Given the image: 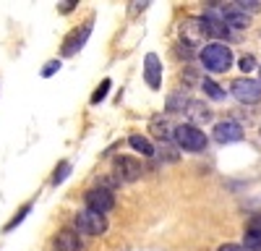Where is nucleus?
<instances>
[{
  "label": "nucleus",
  "instance_id": "nucleus-15",
  "mask_svg": "<svg viewBox=\"0 0 261 251\" xmlns=\"http://www.w3.org/2000/svg\"><path fill=\"white\" fill-rule=\"evenodd\" d=\"M128 144H130V149L139 152L141 157H151L154 155V146H151V141L141 134H134V136H128Z\"/></svg>",
  "mask_w": 261,
  "mask_h": 251
},
{
  "label": "nucleus",
  "instance_id": "nucleus-10",
  "mask_svg": "<svg viewBox=\"0 0 261 251\" xmlns=\"http://www.w3.org/2000/svg\"><path fill=\"white\" fill-rule=\"evenodd\" d=\"M144 79L149 84V89H160L162 87V60L157 53H149L144 58Z\"/></svg>",
  "mask_w": 261,
  "mask_h": 251
},
{
  "label": "nucleus",
  "instance_id": "nucleus-25",
  "mask_svg": "<svg viewBox=\"0 0 261 251\" xmlns=\"http://www.w3.org/2000/svg\"><path fill=\"white\" fill-rule=\"evenodd\" d=\"M160 155H162L165 160H170V162H175V160H178V152L172 149L170 144H165V146H162V149H160Z\"/></svg>",
  "mask_w": 261,
  "mask_h": 251
},
{
  "label": "nucleus",
  "instance_id": "nucleus-3",
  "mask_svg": "<svg viewBox=\"0 0 261 251\" xmlns=\"http://www.w3.org/2000/svg\"><path fill=\"white\" fill-rule=\"evenodd\" d=\"M230 89H232V97L238 102H243V105H256L261 102V84L256 79H248V76H241V79H235L230 84Z\"/></svg>",
  "mask_w": 261,
  "mask_h": 251
},
{
  "label": "nucleus",
  "instance_id": "nucleus-14",
  "mask_svg": "<svg viewBox=\"0 0 261 251\" xmlns=\"http://www.w3.org/2000/svg\"><path fill=\"white\" fill-rule=\"evenodd\" d=\"M55 248L58 251H81V236L76 230H60L58 238H55Z\"/></svg>",
  "mask_w": 261,
  "mask_h": 251
},
{
  "label": "nucleus",
  "instance_id": "nucleus-23",
  "mask_svg": "<svg viewBox=\"0 0 261 251\" xmlns=\"http://www.w3.org/2000/svg\"><path fill=\"white\" fill-rule=\"evenodd\" d=\"M238 66H241L243 76H248L251 71H256V58H253V55H243V58H241V63H238Z\"/></svg>",
  "mask_w": 261,
  "mask_h": 251
},
{
  "label": "nucleus",
  "instance_id": "nucleus-24",
  "mask_svg": "<svg viewBox=\"0 0 261 251\" xmlns=\"http://www.w3.org/2000/svg\"><path fill=\"white\" fill-rule=\"evenodd\" d=\"M60 71V60H47L45 63V68H42V79H50Z\"/></svg>",
  "mask_w": 261,
  "mask_h": 251
},
{
  "label": "nucleus",
  "instance_id": "nucleus-12",
  "mask_svg": "<svg viewBox=\"0 0 261 251\" xmlns=\"http://www.w3.org/2000/svg\"><path fill=\"white\" fill-rule=\"evenodd\" d=\"M115 175H118V183L120 181H125V183H130V181H136L144 170H141V162L139 160H134V157H118L115 160Z\"/></svg>",
  "mask_w": 261,
  "mask_h": 251
},
{
  "label": "nucleus",
  "instance_id": "nucleus-20",
  "mask_svg": "<svg viewBox=\"0 0 261 251\" xmlns=\"http://www.w3.org/2000/svg\"><path fill=\"white\" fill-rule=\"evenodd\" d=\"M110 87H113V81H110V79H105V81L99 84V87L94 89V94H92V99H89V102H92V105H99V102H102V99L107 97V92H110Z\"/></svg>",
  "mask_w": 261,
  "mask_h": 251
},
{
  "label": "nucleus",
  "instance_id": "nucleus-2",
  "mask_svg": "<svg viewBox=\"0 0 261 251\" xmlns=\"http://www.w3.org/2000/svg\"><path fill=\"white\" fill-rule=\"evenodd\" d=\"M172 139H175L178 146H180V149H186V152H204L206 144H209L206 134H204L201 129H196V126H188V123L175 126Z\"/></svg>",
  "mask_w": 261,
  "mask_h": 251
},
{
  "label": "nucleus",
  "instance_id": "nucleus-9",
  "mask_svg": "<svg viewBox=\"0 0 261 251\" xmlns=\"http://www.w3.org/2000/svg\"><path fill=\"white\" fill-rule=\"evenodd\" d=\"M243 139V126L238 120H220L214 126V141L217 144H235Z\"/></svg>",
  "mask_w": 261,
  "mask_h": 251
},
{
  "label": "nucleus",
  "instance_id": "nucleus-8",
  "mask_svg": "<svg viewBox=\"0 0 261 251\" xmlns=\"http://www.w3.org/2000/svg\"><path fill=\"white\" fill-rule=\"evenodd\" d=\"M180 45L193 50L204 45V29H201V21L199 18H186L180 24Z\"/></svg>",
  "mask_w": 261,
  "mask_h": 251
},
{
  "label": "nucleus",
  "instance_id": "nucleus-30",
  "mask_svg": "<svg viewBox=\"0 0 261 251\" xmlns=\"http://www.w3.org/2000/svg\"><path fill=\"white\" fill-rule=\"evenodd\" d=\"M258 73H261V68H258ZM258 84H261V81H258Z\"/></svg>",
  "mask_w": 261,
  "mask_h": 251
},
{
  "label": "nucleus",
  "instance_id": "nucleus-16",
  "mask_svg": "<svg viewBox=\"0 0 261 251\" xmlns=\"http://www.w3.org/2000/svg\"><path fill=\"white\" fill-rule=\"evenodd\" d=\"M188 94L180 89V92H175V94H170L167 97V113H183L186 108H188Z\"/></svg>",
  "mask_w": 261,
  "mask_h": 251
},
{
  "label": "nucleus",
  "instance_id": "nucleus-28",
  "mask_svg": "<svg viewBox=\"0 0 261 251\" xmlns=\"http://www.w3.org/2000/svg\"><path fill=\"white\" fill-rule=\"evenodd\" d=\"M217 251H246V248H243V246H238V243H222Z\"/></svg>",
  "mask_w": 261,
  "mask_h": 251
},
{
  "label": "nucleus",
  "instance_id": "nucleus-29",
  "mask_svg": "<svg viewBox=\"0 0 261 251\" xmlns=\"http://www.w3.org/2000/svg\"><path fill=\"white\" fill-rule=\"evenodd\" d=\"M149 3H130V11H134V13H139V11H144Z\"/></svg>",
  "mask_w": 261,
  "mask_h": 251
},
{
  "label": "nucleus",
  "instance_id": "nucleus-26",
  "mask_svg": "<svg viewBox=\"0 0 261 251\" xmlns=\"http://www.w3.org/2000/svg\"><path fill=\"white\" fill-rule=\"evenodd\" d=\"M76 6H79V0H63V3H58V11L60 13H71Z\"/></svg>",
  "mask_w": 261,
  "mask_h": 251
},
{
  "label": "nucleus",
  "instance_id": "nucleus-13",
  "mask_svg": "<svg viewBox=\"0 0 261 251\" xmlns=\"http://www.w3.org/2000/svg\"><path fill=\"white\" fill-rule=\"evenodd\" d=\"M149 131L154 134L162 144H170L172 131H175V126L170 123V118H167V115H154V118L149 120Z\"/></svg>",
  "mask_w": 261,
  "mask_h": 251
},
{
  "label": "nucleus",
  "instance_id": "nucleus-4",
  "mask_svg": "<svg viewBox=\"0 0 261 251\" xmlns=\"http://www.w3.org/2000/svg\"><path fill=\"white\" fill-rule=\"evenodd\" d=\"M105 230H107L105 215H97V212H92V209L76 212V233H81V236H102Z\"/></svg>",
  "mask_w": 261,
  "mask_h": 251
},
{
  "label": "nucleus",
  "instance_id": "nucleus-19",
  "mask_svg": "<svg viewBox=\"0 0 261 251\" xmlns=\"http://www.w3.org/2000/svg\"><path fill=\"white\" fill-rule=\"evenodd\" d=\"M71 170H73V165H71V160H63V162H58V167H55V173H53V186H60L65 178L71 175Z\"/></svg>",
  "mask_w": 261,
  "mask_h": 251
},
{
  "label": "nucleus",
  "instance_id": "nucleus-21",
  "mask_svg": "<svg viewBox=\"0 0 261 251\" xmlns=\"http://www.w3.org/2000/svg\"><path fill=\"white\" fill-rule=\"evenodd\" d=\"M246 248L248 251H261V233L258 230H246Z\"/></svg>",
  "mask_w": 261,
  "mask_h": 251
},
{
  "label": "nucleus",
  "instance_id": "nucleus-17",
  "mask_svg": "<svg viewBox=\"0 0 261 251\" xmlns=\"http://www.w3.org/2000/svg\"><path fill=\"white\" fill-rule=\"evenodd\" d=\"M32 207H34V202H27L24 207H21V209H18V212L13 215V220H11V222H6V228H3V233H11V230H16V228H18L21 222H24V220H27V215L32 212Z\"/></svg>",
  "mask_w": 261,
  "mask_h": 251
},
{
  "label": "nucleus",
  "instance_id": "nucleus-27",
  "mask_svg": "<svg viewBox=\"0 0 261 251\" xmlns=\"http://www.w3.org/2000/svg\"><path fill=\"white\" fill-rule=\"evenodd\" d=\"M246 230H258V233H261V215H253L251 220H248V228Z\"/></svg>",
  "mask_w": 261,
  "mask_h": 251
},
{
  "label": "nucleus",
  "instance_id": "nucleus-6",
  "mask_svg": "<svg viewBox=\"0 0 261 251\" xmlns=\"http://www.w3.org/2000/svg\"><path fill=\"white\" fill-rule=\"evenodd\" d=\"M217 16H220V21L227 29H248L251 24V16H246L235 3H220L217 6Z\"/></svg>",
  "mask_w": 261,
  "mask_h": 251
},
{
  "label": "nucleus",
  "instance_id": "nucleus-1",
  "mask_svg": "<svg viewBox=\"0 0 261 251\" xmlns=\"http://www.w3.org/2000/svg\"><path fill=\"white\" fill-rule=\"evenodd\" d=\"M201 66L209 73H225L232 66V50L225 45V42H212L201 50Z\"/></svg>",
  "mask_w": 261,
  "mask_h": 251
},
{
  "label": "nucleus",
  "instance_id": "nucleus-18",
  "mask_svg": "<svg viewBox=\"0 0 261 251\" xmlns=\"http://www.w3.org/2000/svg\"><path fill=\"white\" fill-rule=\"evenodd\" d=\"M201 89H204L212 99H217V102L225 99V89H222V87H220V84H217L214 79H201Z\"/></svg>",
  "mask_w": 261,
  "mask_h": 251
},
{
  "label": "nucleus",
  "instance_id": "nucleus-5",
  "mask_svg": "<svg viewBox=\"0 0 261 251\" xmlns=\"http://www.w3.org/2000/svg\"><path fill=\"white\" fill-rule=\"evenodd\" d=\"M92 27H94V16H89L81 24V29H73L68 37L63 39V50H60V55L63 58H71V55H76L84 45H86V39H89V34H92Z\"/></svg>",
  "mask_w": 261,
  "mask_h": 251
},
{
  "label": "nucleus",
  "instance_id": "nucleus-11",
  "mask_svg": "<svg viewBox=\"0 0 261 251\" xmlns=\"http://www.w3.org/2000/svg\"><path fill=\"white\" fill-rule=\"evenodd\" d=\"M186 115H188V126H196V129H199V126L212 123V118H214V113H212L209 105H204V102H196V99H191V102H188Z\"/></svg>",
  "mask_w": 261,
  "mask_h": 251
},
{
  "label": "nucleus",
  "instance_id": "nucleus-7",
  "mask_svg": "<svg viewBox=\"0 0 261 251\" xmlns=\"http://www.w3.org/2000/svg\"><path fill=\"white\" fill-rule=\"evenodd\" d=\"M84 202H86V209H92L97 215H107L115 207V196L107 188H92V191H86Z\"/></svg>",
  "mask_w": 261,
  "mask_h": 251
},
{
  "label": "nucleus",
  "instance_id": "nucleus-22",
  "mask_svg": "<svg viewBox=\"0 0 261 251\" xmlns=\"http://www.w3.org/2000/svg\"><path fill=\"white\" fill-rule=\"evenodd\" d=\"M235 6L241 8L246 16H251V13H258L261 11V0H238Z\"/></svg>",
  "mask_w": 261,
  "mask_h": 251
}]
</instances>
